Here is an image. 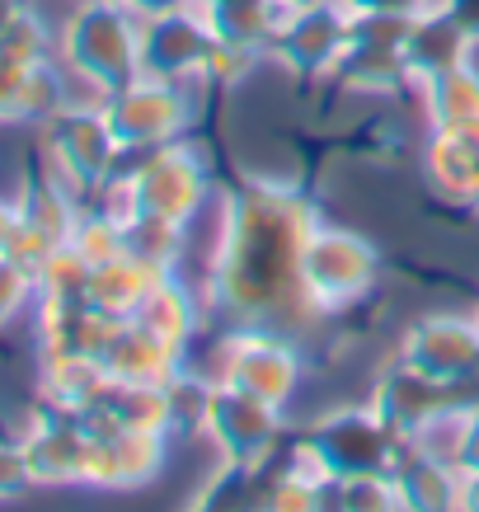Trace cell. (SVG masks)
<instances>
[{
	"mask_svg": "<svg viewBox=\"0 0 479 512\" xmlns=\"http://www.w3.org/2000/svg\"><path fill=\"white\" fill-rule=\"evenodd\" d=\"M43 66H19L0 57V118H24L43 109Z\"/></svg>",
	"mask_w": 479,
	"mask_h": 512,
	"instance_id": "obj_1",
	"label": "cell"
},
{
	"mask_svg": "<svg viewBox=\"0 0 479 512\" xmlns=\"http://www.w3.org/2000/svg\"><path fill=\"white\" fill-rule=\"evenodd\" d=\"M0 57H5V62H19V66H38V57H43V29H38L19 5L5 15V24H0Z\"/></svg>",
	"mask_w": 479,
	"mask_h": 512,
	"instance_id": "obj_2",
	"label": "cell"
},
{
	"mask_svg": "<svg viewBox=\"0 0 479 512\" xmlns=\"http://www.w3.org/2000/svg\"><path fill=\"white\" fill-rule=\"evenodd\" d=\"M29 273L10 259V254H0V325L10 320V315L24 306V296H29Z\"/></svg>",
	"mask_w": 479,
	"mask_h": 512,
	"instance_id": "obj_3",
	"label": "cell"
},
{
	"mask_svg": "<svg viewBox=\"0 0 479 512\" xmlns=\"http://www.w3.org/2000/svg\"><path fill=\"white\" fill-rule=\"evenodd\" d=\"M24 484H29V461H24V447L0 442V498L19 494Z\"/></svg>",
	"mask_w": 479,
	"mask_h": 512,
	"instance_id": "obj_4",
	"label": "cell"
},
{
	"mask_svg": "<svg viewBox=\"0 0 479 512\" xmlns=\"http://www.w3.org/2000/svg\"><path fill=\"white\" fill-rule=\"evenodd\" d=\"M10 226H15V212L0 202V249H5V240H10Z\"/></svg>",
	"mask_w": 479,
	"mask_h": 512,
	"instance_id": "obj_5",
	"label": "cell"
}]
</instances>
